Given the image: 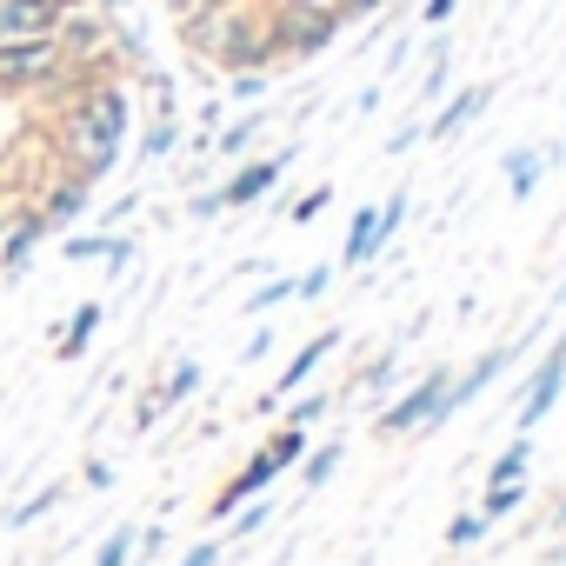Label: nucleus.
<instances>
[{
	"instance_id": "obj_1",
	"label": "nucleus",
	"mask_w": 566,
	"mask_h": 566,
	"mask_svg": "<svg viewBox=\"0 0 566 566\" xmlns=\"http://www.w3.org/2000/svg\"><path fill=\"white\" fill-rule=\"evenodd\" d=\"M81 87H74V101H67V114H61V147H67V174H81L87 187H101L107 174H114V160H120V147H127V127H134V107H127V87L120 81H101V74H87V67H67Z\"/></svg>"
},
{
	"instance_id": "obj_2",
	"label": "nucleus",
	"mask_w": 566,
	"mask_h": 566,
	"mask_svg": "<svg viewBox=\"0 0 566 566\" xmlns=\"http://www.w3.org/2000/svg\"><path fill=\"white\" fill-rule=\"evenodd\" d=\"M180 41H187L200 61L227 67V74H266V67H273V28H266V14L247 8V0H240V8L180 14Z\"/></svg>"
},
{
	"instance_id": "obj_3",
	"label": "nucleus",
	"mask_w": 566,
	"mask_h": 566,
	"mask_svg": "<svg viewBox=\"0 0 566 566\" xmlns=\"http://www.w3.org/2000/svg\"><path fill=\"white\" fill-rule=\"evenodd\" d=\"M447 387H453V367H427L420 380H407L387 407H374V433L380 440H433L453 413H447Z\"/></svg>"
},
{
	"instance_id": "obj_4",
	"label": "nucleus",
	"mask_w": 566,
	"mask_h": 566,
	"mask_svg": "<svg viewBox=\"0 0 566 566\" xmlns=\"http://www.w3.org/2000/svg\"><path fill=\"white\" fill-rule=\"evenodd\" d=\"M266 28H273V61H314L340 41V14L321 0H287L266 14Z\"/></svg>"
},
{
	"instance_id": "obj_5",
	"label": "nucleus",
	"mask_w": 566,
	"mask_h": 566,
	"mask_svg": "<svg viewBox=\"0 0 566 566\" xmlns=\"http://www.w3.org/2000/svg\"><path fill=\"white\" fill-rule=\"evenodd\" d=\"M67 81V54L61 41H0V94L21 101V94H48Z\"/></svg>"
},
{
	"instance_id": "obj_6",
	"label": "nucleus",
	"mask_w": 566,
	"mask_h": 566,
	"mask_svg": "<svg viewBox=\"0 0 566 566\" xmlns=\"http://www.w3.org/2000/svg\"><path fill=\"white\" fill-rule=\"evenodd\" d=\"M559 394H566V340H553V347L539 354V367L520 380V400H513V433H533V427L559 407Z\"/></svg>"
},
{
	"instance_id": "obj_7",
	"label": "nucleus",
	"mask_w": 566,
	"mask_h": 566,
	"mask_svg": "<svg viewBox=\"0 0 566 566\" xmlns=\"http://www.w3.org/2000/svg\"><path fill=\"white\" fill-rule=\"evenodd\" d=\"M301 160V140H287L280 154H260V160H247L240 174H227L213 193H220V213H240V207H253L260 193H273L280 180H287V167Z\"/></svg>"
},
{
	"instance_id": "obj_8",
	"label": "nucleus",
	"mask_w": 566,
	"mask_h": 566,
	"mask_svg": "<svg viewBox=\"0 0 566 566\" xmlns=\"http://www.w3.org/2000/svg\"><path fill=\"white\" fill-rule=\"evenodd\" d=\"M334 347H340V327H327V334H307V340L287 354V367L273 374V394H260V400H253V413H273L280 400H294L301 387H314V374L327 367V354H334Z\"/></svg>"
},
{
	"instance_id": "obj_9",
	"label": "nucleus",
	"mask_w": 566,
	"mask_h": 566,
	"mask_svg": "<svg viewBox=\"0 0 566 566\" xmlns=\"http://www.w3.org/2000/svg\"><path fill=\"white\" fill-rule=\"evenodd\" d=\"M526 354V340H506V347H493V354H480L473 367H453V387H447V413H460V407H473L480 394H493V380L513 367Z\"/></svg>"
},
{
	"instance_id": "obj_10",
	"label": "nucleus",
	"mask_w": 566,
	"mask_h": 566,
	"mask_svg": "<svg viewBox=\"0 0 566 566\" xmlns=\"http://www.w3.org/2000/svg\"><path fill=\"white\" fill-rule=\"evenodd\" d=\"M273 480H280V473H273V467H266V453L253 447V453H247V467H240L233 480H220V493L207 500V526H227L253 493H273Z\"/></svg>"
},
{
	"instance_id": "obj_11",
	"label": "nucleus",
	"mask_w": 566,
	"mask_h": 566,
	"mask_svg": "<svg viewBox=\"0 0 566 566\" xmlns=\"http://www.w3.org/2000/svg\"><path fill=\"white\" fill-rule=\"evenodd\" d=\"M61 21V0H0V41H54Z\"/></svg>"
},
{
	"instance_id": "obj_12",
	"label": "nucleus",
	"mask_w": 566,
	"mask_h": 566,
	"mask_svg": "<svg viewBox=\"0 0 566 566\" xmlns=\"http://www.w3.org/2000/svg\"><path fill=\"white\" fill-rule=\"evenodd\" d=\"M48 233H54V227H48V213H41V207L14 213V220H8V233H0V273H28Z\"/></svg>"
},
{
	"instance_id": "obj_13",
	"label": "nucleus",
	"mask_w": 566,
	"mask_h": 566,
	"mask_svg": "<svg viewBox=\"0 0 566 566\" xmlns=\"http://www.w3.org/2000/svg\"><path fill=\"white\" fill-rule=\"evenodd\" d=\"M486 101H493V81H480V87H460V94H453V101H447V107H440V114L427 120V140H433V147L460 140V134L473 127V114H480Z\"/></svg>"
},
{
	"instance_id": "obj_14",
	"label": "nucleus",
	"mask_w": 566,
	"mask_h": 566,
	"mask_svg": "<svg viewBox=\"0 0 566 566\" xmlns=\"http://www.w3.org/2000/svg\"><path fill=\"white\" fill-rule=\"evenodd\" d=\"M380 247H387V233H380V207H360L334 266H340V273H360V266H374V260H380Z\"/></svg>"
},
{
	"instance_id": "obj_15",
	"label": "nucleus",
	"mask_w": 566,
	"mask_h": 566,
	"mask_svg": "<svg viewBox=\"0 0 566 566\" xmlns=\"http://www.w3.org/2000/svg\"><path fill=\"white\" fill-rule=\"evenodd\" d=\"M546 167H559V147H513V154L500 160L506 193H513V200H533V187H539V174H546Z\"/></svg>"
},
{
	"instance_id": "obj_16",
	"label": "nucleus",
	"mask_w": 566,
	"mask_h": 566,
	"mask_svg": "<svg viewBox=\"0 0 566 566\" xmlns=\"http://www.w3.org/2000/svg\"><path fill=\"white\" fill-rule=\"evenodd\" d=\"M200 387H207V367H200V360H187V354H180V360H174V367H160V380H154V394H147V400H154V407H160V413H174V407H187V400H193V394H200Z\"/></svg>"
},
{
	"instance_id": "obj_17",
	"label": "nucleus",
	"mask_w": 566,
	"mask_h": 566,
	"mask_svg": "<svg viewBox=\"0 0 566 566\" xmlns=\"http://www.w3.org/2000/svg\"><path fill=\"white\" fill-rule=\"evenodd\" d=\"M87 200H94V187H87L81 174H61V180L41 193V213H48V227L61 233V227H74V220L87 213Z\"/></svg>"
},
{
	"instance_id": "obj_18",
	"label": "nucleus",
	"mask_w": 566,
	"mask_h": 566,
	"mask_svg": "<svg viewBox=\"0 0 566 566\" xmlns=\"http://www.w3.org/2000/svg\"><path fill=\"white\" fill-rule=\"evenodd\" d=\"M101 321H107V307H101V301H81V307L67 314V327H54V360H81V354L94 347Z\"/></svg>"
},
{
	"instance_id": "obj_19",
	"label": "nucleus",
	"mask_w": 566,
	"mask_h": 566,
	"mask_svg": "<svg viewBox=\"0 0 566 566\" xmlns=\"http://www.w3.org/2000/svg\"><path fill=\"white\" fill-rule=\"evenodd\" d=\"M307 447H314V433H307V427H273V433L260 440V453H266V467H273V473H294V467L307 460Z\"/></svg>"
},
{
	"instance_id": "obj_20",
	"label": "nucleus",
	"mask_w": 566,
	"mask_h": 566,
	"mask_svg": "<svg viewBox=\"0 0 566 566\" xmlns=\"http://www.w3.org/2000/svg\"><path fill=\"white\" fill-rule=\"evenodd\" d=\"M533 473V433H513L493 460H486V486H506V480H526Z\"/></svg>"
},
{
	"instance_id": "obj_21",
	"label": "nucleus",
	"mask_w": 566,
	"mask_h": 566,
	"mask_svg": "<svg viewBox=\"0 0 566 566\" xmlns=\"http://www.w3.org/2000/svg\"><path fill=\"white\" fill-rule=\"evenodd\" d=\"M180 147V114H174V94H160V114H154V127L140 134V160H167Z\"/></svg>"
},
{
	"instance_id": "obj_22",
	"label": "nucleus",
	"mask_w": 566,
	"mask_h": 566,
	"mask_svg": "<svg viewBox=\"0 0 566 566\" xmlns=\"http://www.w3.org/2000/svg\"><path fill=\"white\" fill-rule=\"evenodd\" d=\"M340 460H347V440H314V447H307V460H301V486H307V493H321V486L340 473Z\"/></svg>"
},
{
	"instance_id": "obj_23",
	"label": "nucleus",
	"mask_w": 566,
	"mask_h": 566,
	"mask_svg": "<svg viewBox=\"0 0 566 566\" xmlns=\"http://www.w3.org/2000/svg\"><path fill=\"white\" fill-rule=\"evenodd\" d=\"M61 500H67V480H48V486H34L21 506H8V533H28V526H34V520H48Z\"/></svg>"
},
{
	"instance_id": "obj_24",
	"label": "nucleus",
	"mask_w": 566,
	"mask_h": 566,
	"mask_svg": "<svg viewBox=\"0 0 566 566\" xmlns=\"http://www.w3.org/2000/svg\"><path fill=\"white\" fill-rule=\"evenodd\" d=\"M340 407V394L334 387H314V394H294L287 400V413H280V427H314V420H327Z\"/></svg>"
},
{
	"instance_id": "obj_25",
	"label": "nucleus",
	"mask_w": 566,
	"mask_h": 566,
	"mask_svg": "<svg viewBox=\"0 0 566 566\" xmlns=\"http://www.w3.org/2000/svg\"><path fill=\"white\" fill-rule=\"evenodd\" d=\"M354 387H360V394H374V400L387 407V400H394V387H400V347H387L374 367H360V380H354Z\"/></svg>"
},
{
	"instance_id": "obj_26",
	"label": "nucleus",
	"mask_w": 566,
	"mask_h": 566,
	"mask_svg": "<svg viewBox=\"0 0 566 566\" xmlns=\"http://www.w3.org/2000/svg\"><path fill=\"white\" fill-rule=\"evenodd\" d=\"M526 493H533V480H506V486H486V493H480V520H486V526H500L506 513H520V506H526Z\"/></svg>"
},
{
	"instance_id": "obj_27",
	"label": "nucleus",
	"mask_w": 566,
	"mask_h": 566,
	"mask_svg": "<svg viewBox=\"0 0 566 566\" xmlns=\"http://www.w3.org/2000/svg\"><path fill=\"white\" fill-rule=\"evenodd\" d=\"M260 127H266V114H260V107H253V114H240V120H227V127H220V140H213V154L240 160V154L260 140Z\"/></svg>"
},
{
	"instance_id": "obj_28",
	"label": "nucleus",
	"mask_w": 566,
	"mask_h": 566,
	"mask_svg": "<svg viewBox=\"0 0 566 566\" xmlns=\"http://www.w3.org/2000/svg\"><path fill=\"white\" fill-rule=\"evenodd\" d=\"M266 520H273V500H266V493H253V500H247V506H240V513L220 526V539H227V546H233V539H253Z\"/></svg>"
},
{
	"instance_id": "obj_29",
	"label": "nucleus",
	"mask_w": 566,
	"mask_h": 566,
	"mask_svg": "<svg viewBox=\"0 0 566 566\" xmlns=\"http://www.w3.org/2000/svg\"><path fill=\"white\" fill-rule=\"evenodd\" d=\"M134 546H140V526H134V520H120V526L101 539V553H94L87 566H127V559H134Z\"/></svg>"
},
{
	"instance_id": "obj_30",
	"label": "nucleus",
	"mask_w": 566,
	"mask_h": 566,
	"mask_svg": "<svg viewBox=\"0 0 566 566\" xmlns=\"http://www.w3.org/2000/svg\"><path fill=\"white\" fill-rule=\"evenodd\" d=\"M486 533H493V526L480 520V506H467V513H453V520H447V546H453V553H473Z\"/></svg>"
},
{
	"instance_id": "obj_31",
	"label": "nucleus",
	"mask_w": 566,
	"mask_h": 566,
	"mask_svg": "<svg viewBox=\"0 0 566 566\" xmlns=\"http://www.w3.org/2000/svg\"><path fill=\"white\" fill-rule=\"evenodd\" d=\"M334 280H340V266H327V260H321V266H307V273H294V301H321Z\"/></svg>"
},
{
	"instance_id": "obj_32",
	"label": "nucleus",
	"mask_w": 566,
	"mask_h": 566,
	"mask_svg": "<svg viewBox=\"0 0 566 566\" xmlns=\"http://www.w3.org/2000/svg\"><path fill=\"white\" fill-rule=\"evenodd\" d=\"M294 301V280H266V287L247 294V314H273V307H287Z\"/></svg>"
},
{
	"instance_id": "obj_33",
	"label": "nucleus",
	"mask_w": 566,
	"mask_h": 566,
	"mask_svg": "<svg viewBox=\"0 0 566 566\" xmlns=\"http://www.w3.org/2000/svg\"><path fill=\"white\" fill-rule=\"evenodd\" d=\"M107 240H114V233H67V240H61V260H74V266H81V260H101Z\"/></svg>"
},
{
	"instance_id": "obj_34",
	"label": "nucleus",
	"mask_w": 566,
	"mask_h": 566,
	"mask_svg": "<svg viewBox=\"0 0 566 566\" xmlns=\"http://www.w3.org/2000/svg\"><path fill=\"white\" fill-rule=\"evenodd\" d=\"M327 200H334V187H307V193L287 207V220H294V227H307V220H321V213H327Z\"/></svg>"
},
{
	"instance_id": "obj_35",
	"label": "nucleus",
	"mask_w": 566,
	"mask_h": 566,
	"mask_svg": "<svg viewBox=\"0 0 566 566\" xmlns=\"http://www.w3.org/2000/svg\"><path fill=\"white\" fill-rule=\"evenodd\" d=\"M420 94H427V101H440V94H447V41H433V61H427V81H420Z\"/></svg>"
},
{
	"instance_id": "obj_36",
	"label": "nucleus",
	"mask_w": 566,
	"mask_h": 566,
	"mask_svg": "<svg viewBox=\"0 0 566 566\" xmlns=\"http://www.w3.org/2000/svg\"><path fill=\"white\" fill-rule=\"evenodd\" d=\"M101 266H107V280H114V273H127V266H134V233H114V240H107V253H101Z\"/></svg>"
},
{
	"instance_id": "obj_37",
	"label": "nucleus",
	"mask_w": 566,
	"mask_h": 566,
	"mask_svg": "<svg viewBox=\"0 0 566 566\" xmlns=\"http://www.w3.org/2000/svg\"><path fill=\"white\" fill-rule=\"evenodd\" d=\"M220 546H227V539H200V546H187L174 566H220Z\"/></svg>"
},
{
	"instance_id": "obj_38",
	"label": "nucleus",
	"mask_w": 566,
	"mask_h": 566,
	"mask_svg": "<svg viewBox=\"0 0 566 566\" xmlns=\"http://www.w3.org/2000/svg\"><path fill=\"white\" fill-rule=\"evenodd\" d=\"M273 340H280L273 327H260V334H247V347H240V360H247V367H253V360H266V354H273Z\"/></svg>"
},
{
	"instance_id": "obj_39",
	"label": "nucleus",
	"mask_w": 566,
	"mask_h": 566,
	"mask_svg": "<svg viewBox=\"0 0 566 566\" xmlns=\"http://www.w3.org/2000/svg\"><path fill=\"white\" fill-rule=\"evenodd\" d=\"M227 94H233V101H260V94H266V74H233Z\"/></svg>"
},
{
	"instance_id": "obj_40",
	"label": "nucleus",
	"mask_w": 566,
	"mask_h": 566,
	"mask_svg": "<svg viewBox=\"0 0 566 566\" xmlns=\"http://www.w3.org/2000/svg\"><path fill=\"white\" fill-rule=\"evenodd\" d=\"M81 486L107 493V486H114V467H107V460H87V467H81Z\"/></svg>"
},
{
	"instance_id": "obj_41",
	"label": "nucleus",
	"mask_w": 566,
	"mask_h": 566,
	"mask_svg": "<svg viewBox=\"0 0 566 566\" xmlns=\"http://www.w3.org/2000/svg\"><path fill=\"white\" fill-rule=\"evenodd\" d=\"M134 553H140V559L154 566V559L167 553V533H160V526H140V546H134Z\"/></svg>"
},
{
	"instance_id": "obj_42",
	"label": "nucleus",
	"mask_w": 566,
	"mask_h": 566,
	"mask_svg": "<svg viewBox=\"0 0 566 566\" xmlns=\"http://www.w3.org/2000/svg\"><path fill=\"white\" fill-rule=\"evenodd\" d=\"M134 207H140V193H120V200H114V207H107V213H101V227H107V233H114V227H120V220H127V213H134Z\"/></svg>"
},
{
	"instance_id": "obj_43",
	"label": "nucleus",
	"mask_w": 566,
	"mask_h": 566,
	"mask_svg": "<svg viewBox=\"0 0 566 566\" xmlns=\"http://www.w3.org/2000/svg\"><path fill=\"white\" fill-rule=\"evenodd\" d=\"M453 8H460V0H427L420 21H427V28H447V21H453Z\"/></svg>"
},
{
	"instance_id": "obj_44",
	"label": "nucleus",
	"mask_w": 566,
	"mask_h": 566,
	"mask_svg": "<svg viewBox=\"0 0 566 566\" xmlns=\"http://www.w3.org/2000/svg\"><path fill=\"white\" fill-rule=\"evenodd\" d=\"M413 140H427V127H413V120H407V127H400V134H394V140H387V154H407V147H413Z\"/></svg>"
},
{
	"instance_id": "obj_45",
	"label": "nucleus",
	"mask_w": 566,
	"mask_h": 566,
	"mask_svg": "<svg viewBox=\"0 0 566 566\" xmlns=\"http://www.w3.org/2000/svg\"><path fill=\"white\" fill-rule=\"evenodd\" d=\"M187 213H193V220H213V213H220V193H193Z\"/></svg>"
},
{
	"instance_id": "obj_46",
	"label": "nucleus",
	"mask_w": 566,
	"mask_h": 566,
	"mask_svg": "<svg viewBox=\"0 0 566 566\" xmlns=\"http://www.w3.org/2000/svg\"><path fill=\"white\" fill-rule=\"evenodd\" d=\"M546 520H553V533H566V493L553 500V513H546Z\"/></svg>"
},
{
	"instance_id": "obj_47",
	"label": "nucleus",
	"mask_w": 566,
	"mask_h": 566,
	"mask_svg": "<svg viewBox=\"0 0 566 566\" xmlns=\"http://www.w3.org/2000/svg\"><path fill=\"white\" fill-rule=\"evenodd\" d=\"M200 8H240V0H187V14H200Z\"/></svg>"
},
{
	"instance_id": "obj_48",
	"label": "nucleus",
	"mask_w": 566,
	"mask_h": 566,
	"mask_svg": "<svg viewBox=\"0 0 566 566\" xmlns=\"http://www.w3.org/2000/svg\"><path fill=\"white\" fill-rule=\"evenodd\" d=\"M546 566H566V553H546Z\"/></svg>"
},
{
	"instance_id": "obj_49",
	"label": "nucleus",
	"mask_w": 566,
	"mask_h": 566,
	"mask_svg": "<svg viewBox=\"0 0 566 566\" xmlns=\"http://www.w3.org/2000/svg\"><path fill=\"white\" fill-rule=\"evenodd\" d=\"M101 8H114V14H120V8H127V0H101Z\"/></svg>"
},
{
	"instance_id": "obj_50",
	"label": "nucleus",
	"mask_w": 566,
	"mask_h": 566,
	"mask_svg": "<svg viewBox=\"0 0 566 566\" xmlns=\"http://www.w3.org/2000/svg\"><path fill=\"white\" fill-rule=\"evenodd\" d=\"M127 566H147V559H140V553H134V559H127Z\"/></svg>"
}]
</instances>
